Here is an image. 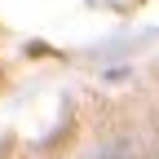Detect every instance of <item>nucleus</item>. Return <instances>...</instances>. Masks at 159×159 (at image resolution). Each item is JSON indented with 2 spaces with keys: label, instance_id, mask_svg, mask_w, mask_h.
I'll list each match as a JSON object with an SVG mask.
<instances>
[{
  "label": "nucleus",
  "instance_id": "obj_1",
  "mask_svg": "<svg viewBox=\"0 0 159 159\" xmlns=\"http://www.w3.org/2000/svg\"><path fill=\"white\" fill-rule=\"evenodd\" d=\"M106 159H124V150H111V155H106Z\"/></svg>",
  "mask_w": 159,
  "mask_h": 159
}]
</instances>
